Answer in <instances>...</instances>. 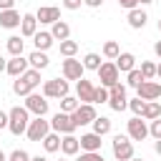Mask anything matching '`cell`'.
<instances>
[{
    "label": "cell",
    "mask_w": 161,
    "mask_h": 161,
    "mask_svg": "<svg viewBox=\"0 0 161 161\" xmlns=\"http://www.w3.org/2000/svg\"><path fill=\"white\" fill-rule=\"evenodd\" d=\"M28 123H30V111H28L25 106H13V108L8 111V131H10L13 136L25 133Z\"/></svg>",
    "instance_id": "6da1fadb"
},
{
    "label": "cell",
    "mask_w": 161,
    "mask_h": 161,
    "mask_svg": "<svg viewBox=\"0 0 161 161\" xmlns=\"http://www.w3.org/2000/svg\"><path fill=\"white\" fill-rule=\"evenodd\" d=\"M48 133H50V121H45V116H35L25 128V136L30 141H35V143H40Z\"/></svg>",
    "instance_id": "7a4b0ae2"
},
{
    "label": "cell",
    "mask_w": 161,
    "mask_h": 161,
    "mask_svg": "<svg viewBox=\"0 0 161 161\" xmlns=\"http://www.w3.org/2000/svg\"><path fill=\"white\" fill-rule=\"evenodd\" d=\"M108 106H111V111H116V113H121V111H126L128 108V98H126V86L118 80L116 86H111L108 88Z\"/></svg>",
    "instance_id": "3957f363"
},
{
    "label": "cell",
    "mask_w": 161,
    "mask_h": 161,
    "mask_svg": "<svg viewBox=\"0 0 161 161\" xmlns=\"http://www.w3.org/2000/svg\"><path fill=\"white\" fill-rule=\"evenodd\" d=\"M111 148H113L116 161H128V158H133V141H131L128 136H121V133L113 136Z\"/></svg>",
    "instance_id": "277c9868"
},
{
    "label": "cell",
    "mask_w": 161,
    "mask_h": 161,
    "mask_svg": "<svg viewBox=\"0 0 161 161\" xmlns=\"http://www.w3.org/2000/svg\"><path fill=\"white\" fill-rule=\"evenodd\" d=\"M96 73H98V80H101V86H106V88H111V86H116V83L121 80V70L116 68V63H113V60H106V63H101V68H98Z\"/></svg>",
    "instance_id": "5b68a950"
},
{
    "label": "cell",
    "mask_w": 161,
    "mask_h": 161,
    "mask_svg": "<svg viewBox=\"0 0 161 161\" xmlns=\"http://www.w3.org/2000/svg\"><path fill=\"white\" fill-rule=\"evenodd\" d=\"M68 91H70V86H68L65 78H53V80L43 83V96L45 98H63V96H68Z\"/></svg>",
    "instance_id": "8992f818"
},
{
    "label": "cell",
    "mask_w": 161,
    "mask_h": 161,
    "mask_svg": "<svg viewBox=\"0 0 161 161\" xmlns=\"http://www.w3.org/2000/svg\"><path fill=\"white\" fill-rule=\"evenodd\" d=\"M50 131H55V133H60V136H65V133H75V123H73L70 113L58 111V113L50 118Z\"/></svg>",
    "instance_id": "52a82bcc"
},
{
    "label": "cell",
    "mask_w": 161,
    "mask_h": 161,
    "mask_svg": "<svg viewBox=\"0 0 161 161\" xmlns=\"http://www.w3.org/2000/svg\"><path fill=\"white\" fill-rule=\"evenodd\" d=\"M60 70H63V78H65V80H80V78H83V73H86L83 63H80V60H75V55H73V58L60 60Z\"/></svg>",
    "instance_id": "ba28073f"
},
{
    "label": "cell",
    "mask_w": 161,
    "mask_h": 161,
    "mask_svg": "<svg viewBox=\"0 0 161 161\" xmlns=\"http://www.w3.org/2000/svg\"><path fill=\"white\" fill-rule=\"evenodd\" d=\"M96 116H98V113H96L93 103H80V106L70 113V118H73L75 128H78V126H88V123H93V118H96Z\"/></svg>",
    "instance_id": "9c48e42d"
},
{
    "label": "cell",
    "mask_w": 161,
    "mask_h": 161,
    "mask_svg": "<svg viewBox=\"0 0 161 161\" xmlns=\"http://www.w3.org/2000/svg\"><path fill=\"white\" fill-rule=\"evenodd\" d=\"M25 108L35 116H45L48 113V98L43 93H28L25 96Z\"/></svg>",
    "instance_id": "30bf717a"
},
{
    "label": "cell",
    "mask_w": 161,
    "mask_h": 161,
    "mask_svg": "<svg viewBox=\"0 0 161 161\" xmlns=\"http://www.w3.org/2000/svg\"><path fill=\"white\" fill-rule=\"evenodd\" d=\"M126 131H128V138H131V141H143V138L148 136V126H146V121H143L141 116H133V118L126 123Z\"/></svg>",
    "instance_id": "8fae6325"
},
{
    "label": "cell",
    "mask_w": 161,
    "mask_h": 161,
    "mask_svg": "<svg viewBox=\"0 0 161 161\" xmlns=\"http://www.w3.org/2000/svg\"><path fill=\"white\" fill-rule=\"evenodd\" d=\"M136 93H138L141 101H156V98L161 96V83H156V80H143L141 86H136Z\"/></svg>",
    "instance_id": "7c38bea8"
},
{
    "label": "cell",
    "mask_w": 161,
    "mask_h": 161,
    "mask_svg": "<svg viewBox=\"0 0 161 161\" xmlns=\"http://www.w3.org/2000/svg\"><path fill=\"white\" fill-rule=\"evenodd\" d=\"M35 20H38V23H45V25H53L55 20H60V8H55V5H43V8H38Z\"/></svg>",
    "instance_id": "4fadbf2b"
},
{
    "label": "cell",
    "mask_w": 161,
    "mask_h": 161,
    "mask_svg": "<svg viewBox=\"0 0 161 161\" xmlns=\"http://www.w3.org/2000/svg\"><path fill=\"white\" fill-rule=\"evenodd\" d=\"M28 68H30L28 58H23V55H13V58L8 60V65H5V73L13 75V78H18V75H23Z\"/></svg>",
    "instance_id": "5bb4252c"
},
{
    "label": "cell",
    "mask_w": 161,
    "mask_h": 161,
    "mask_svg": "<svg viewBox=\"0 0 161 161\" xmlns=\"http://www.w3.org/2000/svg\"><path fill=\"white\" fill-rule=\"evenodd\" d=\"M93 91H96V86L91 80H86V78L75 80V98L80 103H93Z\"/></svg>",
    "instance_id": "9a60e30c"
},
{
    "label": "cell",
    "mask_w": 161,
    "mask_h": 161,
    "mask_svg": "<svg viewBox=\"0 0 161 161\" xmlns=\"http://www.w3.org/2000/svg\"><path fill=\"white\" fill-rule=\"evenodd\" d=\"M38 33V20H35V13H25L20 18V35L23 38H33Z\"/></svg>",
    "instance_id": "2e32d148"
},
{
    "label": "cell",
    "mask_w": 161,
    "mask_h": 161,
    "mask_svg": "<svg viewBox=\"0 0 161 161\" xmlns=\"http://www.w3.org/2000/svg\"><path fill=\"white\" fill-rule=\"evenodd\" d=\"M20 13L15 10V8H10V10H0V28H8V30H13V28H20Z\"/></svg>",
    "instance_id": "e0dca14e"
},
{
    "label": "cell",
    "mask_w": 161,
    "mask_h": 161,
    "mask_svg": "<svg viewBox=\"0 0 161 161\" xmlns=\"http://www.w3.org/2000/svg\"><path fill=\"white\" fill-rule=\"evenodd\" d=\"M101 138H103V136H98V133H93V131H91V133H83V136L78 138V141H80V151H101V143H103Z\"/></svg>",
    "instance_id": "ac0fdd59"
},
{
    "label": "cell",
    "mask_w": 161,
    "mask_h": 161,
    "mask_svg": "<svg viewBox=\"0 0 161 161\" xmlns=\"http://www.w3.org/2000/svg\"><path fill=\"white\" fill-rule=\"evenodd\" d=\"M60 151H63L65 156H75V153L80 151V141H78L73 133H65V136H60Z\"/></svg>",
    "instance_id": "d6986e66"
},
{
    "label": "cell",
    "mask_w": 161,
    "mask_h": 161,
    "mask_svg": "<svg viewBox=\"0 0 161 161\" xmlns=\"http://www.w3.org/2000/svg\"><path fill=\"white\" fill-rule=\"evenodd\" d=\"M128 25L133 28V30H141L143 25H146V20H148V15H146V10H141V8H133V10H128Z\"/></svg>",
    "instance_id": "ffe728a7"
},
{
    "label": "cell",
    "mask_w": 161,
    "mask_h": 161,
    "mask_svg": "<svg viewBox=\"0 0 161 161\" xmlns=\"http://www.w3.org/2000/svg\"><path fill=\"white\" fill-rule=\"evenodd\" d=\"M113 63H116V68H118L121 73H128L131 68H136V55L128 53V50H123V53H118V58H116Z\"/></svg>",
    "instance_id": "44dd1931"
},
{
    "label": "cell",
    "mask_w": 161,
    "mask_h": 161,
    "mask_svg": "<svg viewBox=\"0 0 161 161\" xmlns=\"http://www.w3.org/2000/svg\"><path fill=\"white\" fill-rule=\"evenodd\" d=\"M28 63H30V68L43 70V68H48L50 58H48V53H45V50H33V53L28 55Z\"/></svg>",
    "instance_id": "7402d4cb"
},
{
    "label": "cell",
    "mask_w": 161,
    "mask_h": 161,
    "mask_svg": "<svg viewBox=\"0 0 161 161\" xmlns=\"http://www.w3.org/2000/svg\"><path fill=\"white\" fill-rule=\"evenodd\" d=\"M50 35H53L55 40H68V38H70V25H68L65 20H55V23L50 25Z\"/></svg>",
    "instance_id": "603a6c76"
},
{
    "label": "cell",
    "mask_w": 161,
    "mask_h": 161,
    "mask_svg": "<svg viewBox=\"0 0 161 161\" xmlns=\"http://www.w3.org/2000/svg\"><path fill=\"white\" fill-rule=\"evenodd\" d=\"M53 35H50V30H38L35 35H33V43H35V50H48L50 45H53Z\"/></svg>",
    "instance_id": "cb8c5ba5"
},
{
    "label": "cell",
    "mask_w": 161,
    "mask_h": 161,
    "mask_svg": "<svg viewBox=\"0 0 161 161\" xmlns=\"http://www.w3.org/2000/svg\"><path fill=\"white\" fill-rule=\"evenodd\" d=\"M111 128H113L111 118H106V116H96V118H93V133H98V136H108Z\"/></svg>",
    "instance_id": "d4e9b609"
},
{
    "label": "cell",
    "mask_w": 161,
    "mask_h": 161,
    "mask_svg": "<svg viewBox=\"0 0 161 161\" xmlns=\"http://www.w3.org/2000/svg\"><path fill=\"white\" fill-rule=\"evenodd\" d=\"M43 148H45V153H55V151H60V133H55V131H50L43 141Z\"/></svg>",
    "instance_id": "484cf974"
},
{
    "label": "cell",
    "mask_w": 161,
    "mask_h": 161,
    "mask_svg": "<svg viewBox=\"0 0 161 161\" xmlns=\"http://www.w3.org/2000/svg\"><path fill=\"white\" fill-rule=\"evenodd\" d=\"M5 48H8V53H10V55H23V48H25L23 35H10V38H8V43H5Z\"/></svg>",
    "instance_id": "4316f807"
},
{
    "label": "cell",
    "mask_w": 161,
    "mask_h": 161,
    "mask_svg": "<svg viewBox=\"0 0 161 161\" xmlns=\"http://www.w3.org/2000/svg\"><path fill=\"white\" fill-rule=\"evenodd\" d=\"M158 116H161V103H158V101H146L141 118H143V121H153V118H158Z\"/></svg>",
    "instance_id": "83f0119b"
},
{
    "label": "cell",
    "mask_w": 161,
    "mask_h": 161,
    "mask_svg": "<svg viewBox=\"0 0 161 161\" xmlns=\"http://www.w3.org/2000/svg\"><path fill=\"white\" fill-rule=\"evenodd\" d=\"M33 91H35V88H33L23 75H18V78L13 80V93H15V96H23V98H25V96H28V93H33Z\"/></svg>",
    "instance_id": "f1b7e54d"
},
{
    "label": "cell",
    "mask_w": 161,
    "mask_h": 161,
    "mask_svg": "<svg viewBox=\"0 0 161 161\" xmlns=\"http://www.w3.org/2000/svg\"><path fill=\"white\" fill-rule=\"evenodd\" d=\"M101 53H103V58H108V60H116V58H118V53H121V45H118L116 40H106Z\"/></svg>",
    "instance_id": "f546056e"
},
{
    "label": "cell",
    "mask_w": 161,
    "mask_h": 161,
    "mask_svg": "<svg viewBox=\"0 0 161 161\" xmlns=\"http://www.w3.org/2000/svg\"><path fill=\"white\" fill-rule=\"evenodd\" d=\"M80 63H83V68H86V70H98L103 60H101V55H98V53H86Z\"/></svg>",
    "instance_id": "4dcf8cb0"
},
{
    "label": "cell",
    "mask_w": 161,
    "mask_h": 161,
    "mask_svg": "<svg viewBox=\"0 0 161 161\" xmlns=\"http://www.w3.org/2000/svg\"><path fill=\"white\" fill-rule=\"evenodd\" d=\"M75 53H78V43L75 40H70V38L68 40H60V55L63 58H73Z\"/></svg>",
    "instance_id": "1f68e13d"
},
{
    "label": "cell",
    "mask_w": 161,
    "mask_h": 161,
    "mask_svg": "<svg viewBox=\"0 0 161 161\" xmlns=\"http://www.w3.org/2000/svg\"><path fill=\"white\" fill-rule=\"evenodd\" d=\"M143 80H146V78L141 75V70H138V68H131V70L126 73V86H128V88H136V86H141Z\"/></svg>",
    "instance_id": "d6a6232c"
},
{
    "label": "cell",
    "mask_w": 161,
    "mask_h": 161,
    "mask_svg": "<svg viewBox=\"0 0 161 161\" xmlns=\"http://www.w3.org/2000/svg\"><path fill=\"white\" fill-rule=\"evenodd\" d=\"M78 106H80V101H78L75 96H63V98H60V111H63V113H73Z\"/></svg>",
    "instance_id": "836d02e7"
},
{
    "label": "cell",
    "mask_w": 161,
    "mask_h": 161,
    "mask_svg": "<svg viewBox=\"0 0 161 161\" xmlns=\"http://www.w3.org/2000/svg\"><path fill=\"white\" fill-rule=\"evenodd\" d=\"M138 70H141V75H143L146 80H153V78H156V63H153V60H141V68H138Z\"/></svg>",
    "instance_id": "e575fe53"
},
{
    "label": "cell",
    "mask_w": 161,
    "mask_h": 161,
    "mask_svg": "<svg viewBox=\"0 0 161 161\" xmlns=\"http://www.w3.org/2000/svg\"><path fill=\"white\" fill-rule=\"evenodd\" d=\"M93 103H108V88H106V86H96V91H93Z\"/></svg>",
    "instance_id": "d590c367"
},
{
    "label": "cell",
    "mask_w": 161,
    "mask_h": 161,
    "mask_svg": "<svg viewBox=\"0 0 161 161\" xmlns=\"http://www.w3.org/2000/svg\"><path fill=\"white\" fill-rule=\"evenodd\" d=\"M143 106H146V101H141L138 96H136L133 101H128V108L133 111V116H141V113H143Z\"/></svg>",
    "instance_id": "8d00e7d4"
},
{
    "label": "cell",
    "mask_w": 161,
    "mask_h": 161,
    "mask_svg": "<svg viewBox=\"0 0 161 161\" xmlns=\"http://www.w3.org/2000/svg\"><path fill=\"white\" fill-rule=\"evenodd\" d=\"M148 136H153V138H161V116L151 121V126H148Z\"/></svg>",
    "instance_id": "74e56055"
},
{
    "label": "cell",
    "mask_w": 161,
    "mask_h": 161,
    "mask_svg": "<svg viewBox=\"0 0 161 161\" xmlns=\"http://www.w3.org/2000/svg\"><path fill=\"white\" fill-rule=\"evenodd\" d=\"M8 161H30V153L23 151V148H15V151L8 156Z\"/></svg>",
    "instance_id": "f35d334b"
},
{
    "label": "cell",
    "mask_w": 161,
    "mask_h": 161,
    "mask_svg": "<svg viewBox=\"0 0 161 161\" xmlns=\"http://www.w3.org/2000/svg\"><path fill=\"white\" fill-rule=\"evenodd\" d=\"M75 161H101V151H83Z\"/></svg>",
    "instance_id": "ab89813d"
},
{
    "label": "cell",
    "mask_w": 161,
    "mask_h": 161,
    "mask_svg": "<svg viewBox=\"0 0 161 161\" xmlns=\"http://www.w3.org/2000/svg\"><path fill=\"white\" fill-rule=\"evenodd\" d=\"M83 5V0H63V8L65 10H78Z\"/></svg>",
    "instance_id": "60d3db41"
},
{
    "label": "cell",
    "mask_w": 161,
    "mask_h": 161,
    "mask_svg": "<svg viewBox=\"0 0 161 161\" xmlns=\"http://www.w3.org/2000/svg\"><path fill=\"white\" fill-rule=\"evenodd\" d=\"M118 5L123 10H133V8H138V0H118Z\"/></svg>",
    "instance_id": "b9f144b4"
},
{
    "label": "cell",
    "mask_w": 161,
    "mask_h": 161,
    "mask_svg": "<svg viewBox=\"0 0 161 161\" xmlns=\"http://www.w3.org/2000/svg\"><path fill=\"white\" fill-rule=\"evenodd\" d=\"M15 8V0H0V10H10Z\"/></svg>",
    "instance_id": "7bdbcfd3"
},
{
    "label": "cell",
    "mask_w": 161,
    "mask_h": 161,
    "mask_svg": "<svg viewBox=\"0 0 161 161\" xmlns=\"http://www.w3.org/2000/svg\"><path fill=\"white\" fill-rule=\"evenodd\" d=\"M83 5H88V8H101L103 0H83Z\"/></svg>",
    "instance_id": "ee69618b"
},
{
    "label": "cell",
    "mask_w": 161,
    "mask_h": 161,
    "mask_svg": "<svg viewBox=\"0 0 161 161\" xmlns=\"http://www.w3.org/2000/svg\"><path fill=\"white\" fill-rule=\"evenodd\" d=\"M0 128H8V113L0 111Z\"/></svg>",
    "instance_id": "f6af8a7d"
},
{
    "label": "cell",
    "mask_w": 161,
    "mask_h": 161,
    "mask_svg": "<svg viewBox=\"0 0 161 161\" xmlns=\"http://www.w3.org/2000/svg\"><path fill=\"white\" fill-rule=\"evenodd\" d=\"M153 53L161 58V40H156V43H153Z\"/></svg>",
    "instance_id": "bcb514c9"
},
{
    "label": "cell",
    "mask_w": 161,
    "mask_h": 161,
    "mask_svg": "<svg viewBox=\"0 0 161 161\" xmlns=\"http://www.w3.org/2000/svg\"><path fill=\"white\" fill-rule=\"evenodd\" d=\"M153 151L161 156V138H156V143H153Z\"/></svg>",
    "instance_id": "7dc6e473"
},
{
    "label": "cell",
    "mask_w": 161,
    "mask_h": 161,
    "mask_svg": "<svg viewBox=\"0 0 161 161\" xmlns=\"http://www.w3.org/2000/svg\"><path fill=\"white\" fill-rule=\"evenodd\" d=\"M30 161H48V158H45V156H40V153H38V156H30Z\"/></svg>",
    "instance_id": "c3c4849f"
},
{
    "label": "cell",
    "mask_w": 161,
    "mask_h": 161,
    "mask_svg": "<svg viewBox=\"0 0 161 161\" xmlns=\"http://www.w3.org/2000/svg\"><path fill=\"white\" fill-rule=\"evenodd\" d=\"M5 65H8V60H5V58H3V55H0V73H3V70H5Z\"/></svg>",
    "instance_id": "681fc988"
},
{
    "label": "cell",
    "mask_w": 161,
    "mask_h": 161,
    "mask_svg": "<svg viewBox=\"0 0 161 161\" xmlns=\"http://www.w3.org/2000/svg\"><path fill=\"white\" fill-rule=\"evenodd\" d=\"M0 161H8V156H5V151L0 148Z\"/></svg>",
    "instance_id": "f907efd6"
},
{
    "label": "cell",
    "mask_w": 161,
    "mask_h": 161,
    "mask_svg": "<svg viewBox=\"0 0 161 161\" xmlns=\"http://www.w3.org/2000/svg\"><path fill=\"white\" fill-rule=\"evenodd\" d=\"M148 3H153V0H138V5H148Z\"/></svg>",
    "instance_id": "816d5d0a"
},
{
    "label": "cell",
    "mask_w": 161,
    "mask_h": 161,
    "mask_svg": "<svg viewBox=\"0 0 161 161\" xmlns=\"http://www.w3.org/2000/svg\"><path fill=\"white\" fill-rule=\"evenodd\" d=\"M156 75H158V78H161V63H158V65H156Z\"/></svg>",
    "instance_id": "f5cc1de1"
},
{
    "label": "cell",
    "mask_w": 161,
    "mask_h": 161,
    "mask_svg": "<svg viewBox=\"0 0 161 161\" xmlns=\"http://www.w3.org/2000/svg\"><path fill=\"white\" fill-rule=\"evenodd\" d=\"M128 161H143V158H128Z\"/></svg>",
    "instance_id": "db71d44e"
},
{
    "label": "cell",
    "mask_w": 161,
    "mask_h": 161,
    "mask_svg": "<svg viewBox=\"0 0 161 161\" xmlns=\"http://www.w3.org/2000/svg\"><path fill=\"white\" fill-rule=\"evenodd\" d=\"M158 33H161V20H158Z\"/></svg>",
    "instance_id": "11a10c76"
},
{
    "label": "cell",
    "mask_w": 161,
    "mask_h": 161,
    "mask_svg": "<svg viewBox=\"0 0 161 161\" xmlns=\"http://www.w3.org/2000/svg\"><path fill=\"white\" fill-rule=\"evenodd\" d=\"M101 161H106V158H103V156H101Z\"/></svg>",
    "instance_id": "9f6ffc18"
},
{
    "label": "cell",
    "mask_w": 161,
    "mask_h": 161,
    "mask_svg": "<svg viewBox=\"0 0 161 161\" xmlns=\"http://www.w3.org/2000/svg\"><path fill=\"white\" fill-rule=\"evenodd\" d=\"M60 161H68V158H60Z\"/></svg>",
    "instance_id": "6f0895ef"
}]
</instances>
